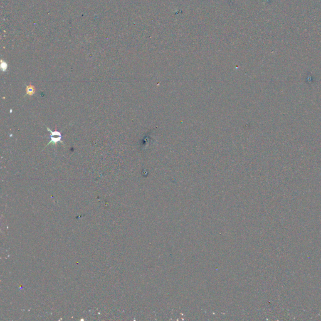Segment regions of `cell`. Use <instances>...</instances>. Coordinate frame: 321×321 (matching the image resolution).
Segmentation results:
<instances>
[{"mask_svg":"<svg viewBox=\"0 0 321 321\" xmlns=\"http://www.w3.org/2000/svg\"><path fill=\"white\" fill-rule=\"evenodd\" d=\"M47 129L50 133V141L48 143V144L45 147V148L47 147L50 144H54L55 146H57L58 142H61V143H62L63 144H64V142L61 141L62 136L59 131H52L48 127H47Z\"/></svg>","mask_w":321,"mask_h":321,"instance_id":"1","label":"cell"},{"mask_svg":"<svg viewBox=\"0 0 321 321\" xmlns=\"http://www.w3.org/2000/svg\"><path fill=\"white\" fill-rule=\"evenodd\" d=\"M35 88L33 85H27L26 87V95H33L35 94Z\"/></svg>","mask_w":321,"mask_h":321,"instance_id":"2","label":"cell"},{"mask_svg":"<svg viewBox=\"0 0 321 321\" xmlns=\"http://www.w3.org/2000/svg\"><path fill=\"white\" fill-rule=\"evenodd\" d=\"M1 67H2V70L3 72H6V69H7V64L5 63V62H2V65H1Z\"/></svg>","mask_w":321,"mask_h":321,"instance_id":"3","label":"cell"}]
</instances>
